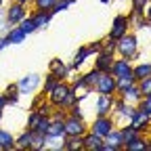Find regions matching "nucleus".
<instances>
[{
	"label": "nucleus",
	"mask_w": 151,
	"mask_h": 151,
	"mask_svg": "<svg viewBox=\"0 0 151 151\" xmlns=\"http://www.w3.org/2000/svg\"><path fill=\"white\" fill-rule=\"evenodd\" d=\"M116 52L120 57H124V59H130V61L139 59V40H137V36L128 32L120 40H116Z\"/></svg>",
	"instance_id": "obj_1"
},
{
	"label": "nucleus",
	"mask_w": 151,
	"mask_h": 151,
	"mask_svg": "<svg viewBox=\"0 0 151 151\" xmlns=\"http://www.w3.org/2000/svg\"><path fill=\"white\" fill-rule=\"evenodd\" d=\"M63 122H65V137H84L88 132V126H86L84 118H80V116L67 113V118Z\"/></svg>",
	"instance_id": "obj_2"
},
{
	"label": "nucleus",
	"mask_w": 151,
	"mask_h": 151,
	"mask_svg": "<svg viewBox=\"0 0 151 151\" xmlns=\"http://www.w3.org/2000/svg\"><path fill=\"white\" fill-rule=\"evenodd\" d=\"M40 82H42V78L38 73H27V76H23V78H19L17 80V88H19V94H34L36 90H38V86H40Z\"/></svg>",
	"instance_id": "obj_3"
},
{
	"label": "nucleus",
	"mask_w": 151,
	"mask_h": 151,
	"mask_svg": "<svg viewBox=\"0 0 151 151\" xmlns=\"http://www.w3.org/2000/svg\"><path fill=\"white\" fill-rule=\"evenodd\" d=\"M94 92L97 94H116L118 92V80L111 73H101L97 84H94Z\"/></svg>",
	"instance_id": "obj_4"
},
{
	"label": "nucleus",
	"mask_w": 151,
	"mask_h": 151,
	"mask_svg": "<svg viewBox=\"0 0 151 151\" xmlns=\"http://www.w3.org/2000/svg\"><path fill=\"white\" fill-rule=\"evenodd\" d=\"M4 15H6L9 25H17L21 19L27 17V6H25V4H19V2H13V0H11V4L4 6Z\"/></svg>",
	"instance_id": "obj_5"
},
{
	"label": "nucleus",
	"mask_w": 151,
	"mask_h": 151,
	"mask_svg": "<svg viewBox=\"0 0 151 151\" xmlns=\"http://www.w3.org/2000/svg\"><path fill=\"white\" fill-rule=\"evenodd\" d=\"M113 128H116V122H113L111 116H97V120H94L92 126H90V130L94 134H99L101 139H105Z\"/></svg>",
	"instance_id": "obj_6"
},
{
	"label": "nucleus",
	"mask_w": 151,
	"mask_h": 151,
	"mask_svg": "<svg viewBox=\"0 0 151 151\" xmlns=\"http://www.w3.org/2000/svg\"><path fill=\"white\" fill-rule=\"evenodd\" d=\"M69 90H71V84H67L65 80H59V84H57V86L46 94V99L52 103V107H61V103L65 101V97H67Z\"/></svg>",
	"instance_id": "obj_7"
},
{
	"label": "nucleus",
	"mask_w": 151,
	"mask_h": 151,
	"mask_svg": "<svg viewBox=\"0 0 151 151\" xmlns=\"http://www.w3.org/2000/svg\"><path fill=\"white\" fill-rule=\"evenodd\" d=\"M128 29H130V17H128V15H118L116 19H113V23H111L109 38H113V40H120L124 34H128Z\"/></svg>",
	"instance_id": "obj_8"
},
{
	"label": "nucleus",
	"mask_w": 151,
	"mask_h": 151,
	"mask_svg": "<svg viewBox=\"0 0 151 151\" xmlns=\"http://www.w3.org/2000/svg\"><path fill=\"white\" fill-rule=\"evenodd\" d=\"M120 149H124V137H122V130L120 128H113L109 134L105 137L101 151H120Z\"/></svg>",
	"instance_id": "obj_9"
},
{
	"label": "nucleus",
	"mask_w": 151,
	"mask_h": 151,
	"mask_svg": "<svg viewBox=\"0 0 151 151\" xmlns=\"http://www.w3.org/2000/svg\"><path fill=\"white\" fill-rule=\"evenodd\" d=\"M116 80L120 78H126V76H132V61L130 59H124V57H120V59H113V65H111V71H109Z\"/></svg>",
	"instance_id": "obj_10"
},
{
	"label": "nucleus",
	"mask_w": 151,
	"mask_h": 151,
	"mask_svg": "<svg viewBox=\"0 0 151 151\" xmlns=\"http://www.w3.org/2000/svg\"><path fill=\"white\" fill-rule=\"evenodd\" d=\"M113 103H116V94H99V99H97V116H111Z\"/></svg>",
	"instance_id": "obj_11"
},
{
	"label": "nucleus",
	"mask_w": 151,
	"mask_h": 151,
	"mask_svg": "<svg viewBox=\"0 0 151 151\" xmlns=\"http://www.w3.org/2000/svg\"><path fill=\"white\" fill-rule=\"evenodd\" d=\"M34 134L36 132L32 130V128H25L19 137H15V149H19V151H32V147H34Z\"/></svg>",
	"instance_id": "obj_12"
},
{
	"label": "nucleus",
	"mask_w": 151,
	"mask_h": 151,
	"mask_svg": "<svg viewBox=\"0 0 151 151\" xmlns=\"http://www.w3.org/2000/svg\"><path fill=\"white\" fill-rule=\"evenodd\" d=\"M103 141L105 139H101L99 134H94L92 130H88L86 134L82 137V149H86V151H101Z\"/></svg>",
	"instance_id": "obj_13"
},
{
	"label": "nucleus",
	"mask_w": 151,
	"mask_h": 151,
	"mask_svg": "<svg viewBox=\"0 0 151 151\" xmlns=\"http://www.w3.org/2000/svg\"><path fill=\"white\" fill-rule=\"evenodd\" d=\"M118 97H120L124 103H128V105H139V101H141V92H139L137 82L130 84L128 88H124L122 92H118Z\"/></svg>",
	"instance_id": "obj_14"
},
{
	"label": "nucleus",
	"mask_w": 151,
	"mask_h": 151,
	"mask_svg": "<svg viewBox=\"0 0 151 151\" xmlns=\"http://www.w3.org/2000/svg\"><path fill=\"white\" fill-rule=\"evenodd\" d=\"M111 65H113V55L111 52H97V59H94V69H99L101 73H109L111 71Z\"/></svg>",
	"instance_id": "obj_15"
},
{
	"label": "nucleus",
	"mask_w": 151,
	"mask_h": 151,
	"mask_svg": "<svg viewBox=\"0 0 151 151\" xmlns=\"http://www.w3.org/2000/svg\"><path fill=\"white\" fill-rule=\"evenodd\" d=\"M130 124H132V126H137V128L143 132L145 128H149V126H151V116H149L147 111H143V109L137 105V109H134V116H132Z\"/></svg>",
	"instance_id": "obj_16"
},
{
	"label": "nucleus",
	"mask_w": 151,
	"mask_h": 151,
	"mask_svg": "<svg viewBox=\"0 0 151 151\" xmlns=\"http://www.w3.org/2000/svg\"><path fill=\"white\" fill-rule=\"evenodd\" d=\"M46 137H57V139H63L65 137V122L61 118H50L48 130H46Z\"/></svg>",
	"instance_id": "obj_17"
},
{
	"label": "nucleus",
	"mask_w": 151,
	"mask_h": 151,
	"mask_svg": "<svg viewBox=\"0 0 151 151\" xmlns=\"http://www.w3.org/2000/svg\"><path fill=\"white\" fill-rule=\"evenodd\" d=\"M4 36H6L9 44H21V42H25V38H27V34L19 27V25H11Z\"/></svg>",
	"instance_id": "obj_18"
},
{
	"label": "nucleus",
	"mask_w": 151,
	"mask_h": 151,
	"mask_svg": "<svg viewBox=\"0 0 151 151\" xmlns=\"http://www.w3.org/2000/svg\"><path fill=\"white\" fill-rule=\"evenodd\" d=\"M48 69H50V73L55 76V78H59V80H65L67 76H69V67L61 59H52L50 65H48Z\"/></svg>",
	"instance_id": "obj_19"
},
{
	"label": "nucleus",
	"mask_w": 151,
	"mask_h": 151,
	"mask_svg": "<svg viewBox=\"0 0 151 151\" xmlns=\"http://www.w3.org/2000/svg\"><path fill=\"white\" fill-rule=\"evenodd\" d=\"M32 19H34V23H36L38 29H44V27L50 23L52 13H50V11H34V13H32Z\"/></svg>",
	"instance_id": "obj_20"
},
{
	"label": "nucleus",
	"mask_w": 151,
	"mask_h": 151,
	"mask_svg": "<svg viewBox=\"0 0 151 151\" xmlns=\"http://www.w3.org/2000/svg\"><path fill=\"white\" fill-rule=\"evenodd\" d=\"M92 52H90V48L88 46H80L78 48V52H76V57H73V61H71V65H69V69H80L82 67V63L88 59Z\"/></svg>",
	"instance_id": "obj_21"
},
{
	"label": "nucleus",
	"mask_w": 151,
	"mask_h": 151,
	"mask_svg": "<svg viewBox=\"0 0 151 151\" xmlns=\"http://www.w3.org/2000/svg\"><path fill=\"white\" fill-rule=\"evenodd\" d=\"M2 94H4V99H6V105H17L19 99H21V94H19V88H17V82L9 84V86L4 88Z\"/></svg>",
	"instance_id": "obj_22"
},
{
	"label": "nucleus",
	"mask_w": 151,
	"mask_h": 151,
	"mask_svg": "<svg viewBox=\"0 0 151 151\" xmlns=\"http://www.w3.org/2000/svg\"><path fill=\"white\" fill-rule=\"evenodd\" d=\"M147 76H151V63H137V65H132V78H134V82L147 78Z\"/></svg>",
	"instance_id": "obj_23"
},
{
	"label": "nucleus",
	"mask_w": 151,
	"mask_h": 151,
	"mask_svg": "<svg viewBox=\"0 0 151 151\" xmlns=\"http://www.w3.org/2000/svg\"><path fill=\"white\" fill-rule=\"evenodd\" d=\"M0 149L2 151H13L15 149V137L4 128H0Z\"/></svg>",
	"instance_id": "obj_24"
},
{
	"label": "nucleus",
	"mask_w": 151,
	"mask_h": 151,
	"mask_svg": "<svg viewBox=\"0 0 151 151\" xmlns=\"http://www.w3.org/2000/svg\"><path fill=\"white\" fill-rule=\"evenodd\" d=\"M124 149H126V151H147V139H145L143 134H139L137 139L124 143Z\"/></svg>",
	"instance_id": "obj_25"
},
{
	"label": "nucleus",
	"mask_w": 151,
	"mask_h": 151,
	"mask_svg": "<svg viewBox=\"0 0 151 151\" xmlns=\"http://www.w3.org/2000/svg\"><path fill=\"white\" fill-rule=\"evenodd\" d=\"M130 27H137V29H143V27H149L151 23L143 17V13H130Z\"/></svg>",
	"instance_id": "obj_26"
},
{
	"label": "nucleus",
	"mask_w": 151,
	"mask_h": 151,
	"mask_svg": "<svg viewBox=\"0 0 151 151\" xmlns=\"http://www.w3.org/2000/svg\"><path fill=\"white\" fill-rule=\"evenodd\" d=\"M99 76H101V71L99 69H90V71H86V73H82V80H84V86L90 90V88H94V84H97V80H99Z\"/></svg>",
	"instance_id": "obj_27"
},
{
	"label": "nucleus",
	"mask_w": 151,
	"mask_h": 151,
	"mask_svg": "<svg viewBox=\"0 0 151 151\" xmlns=\"http://www.w3.org/2000/svg\"><path fill=\"white\" fill-rule=\"evenodd\" d=\"M120 130H122L124 143H128V141H132V139H137V137L141 134V130H139L137 126H132V124H126V126H122Z\"/></svg>",
	"instance_id": "obj_28"
},
{
	"label": "nucleus",
	"mask_w": 151,
	"mask_h": 151,
	"mask_svg": "<svg viewBox=\"0 0 151 151\" xmlns=\"http://www.w3.org/2000/svg\"><path fill=\"white\" fill-rule=\"evenodd\" d=\"M48 124H50V116H40L38 118V122L34 124V132H38V134H46V130H48Z\"/></svg>",
	"instance_id": "obj_29"
},
{
	"label": "nucleus",
	"mask_w": 151,
	"mask_h": 151,
	"mask_svg": "<svg viewBox=\"0 0 151 151\" xmlns=\"http://www.w3.org/2000/svg\"><path fill=\"white\" fill-rule=\"evenodd\" d=\"M17 25L21 27V29H23V32H25L27 36H29V34H34V32H38V27H36V23H34V19H32V15H27L25 19H21V21H19Z\"/></svg>",
	"instance_id": "obj_30"
},
{
	"label": "nucleus",
	"mask_w": 151,
	"mask_h": 151,
	"mask_svg": "<svg viewBox=\"0 0 151 151\" xmlns=\"http://www.w3.org/2000/svg\"><path fill=\"white\" fill-rule=\"evenodd\" d=\"M63 149H82V137H65L63 139Z\"/></svg>",
	"instance_id": "obj_31"
},
{
	"label": "nucleus",
	"mask_w": 151,
	"mask_h": 151,
	"mask_svg": "<svg viewBox=\"0 0 151 151\" xmlns=\"http://www.w3.org/2000/svg\"><path fill=\"white\" fill-rule=\"evenodd\" d=\"M76 2V0H57V2H55V6L50 9V13L52 15H57V13H63V11H67L71 4Z\"/></svg>",
	"instance_id": "obj_32"
},
{
	"label": "nucleus",
	"mask_w": 151,
	"mask_h": 151,
	"mask_svg": "<svg viewBox=\"0 0 151 151\" xmlns=\"http://www.w3.org/2000/svg\"><path fill=\"white\" fill-rule=\"evenodd\" d=\"M57 84H59V78H55L52 73H48V76H46V80H44V86H42V94L46 97V94H48Z\"/></svg>",
	"instance_id": "obj_33"
},
{
	"label": "nucleus",
	"mask_w": 151,
	"mask_h": 151,
	"mask_svg": "<svg viewBox=\"0 0 151 151\" xmlns=\"http://www.w3.org/2000/svg\"><path fill=\"white\" fill-rule=\"evenodd\" d=\"M137 86H139L141 97H145V94H151V76H147V78L139 80V82H137Z\"/></svg>",
	"instance_id": "obj_34"
},
{
	"label": "nucleus",
	"mask_w": 151,
	"mask_h": 151,
	"mask_svg": "<svg viewBox=\"0 0 151 151\" xmlns=\"http://www.w3.org/2000/svg\"><path fill=\"white\" fill-rule=\"evenodd\" d=\"M55 2H57V0H34V9L36 11H50L52 6H55Z\"/></svg>",
	"instance_id": "obj_35"
},
{
	"label": "nucleus",
	"mask_w": 151,
	"mask_h": 151,
	"mask_svg": "<svg viewBox=\"0 0 151 151\" xmlns=\"http://www.w3.org/2000/svg\"><path fill=\"white\" fill-rule=\"evenodd\" d=\"M139 107H141L143 111H147L149 116H151V94H145V97H141V101H139Z\"/></svg>",
	"instance_id": "obj_36"
},
{
	"label": "nucleus",
	"mask_w": 151,
	"mask_h": 151,
	"mask_svg": "<svg viewBox=\"0 0 151 151\" xmlns=\"http://www.w3.org/2000/svg\"><path fill=\"white\" fill-rule=\"evenodd\" d=\"M103 50H105V52H111V55H113V52H116V40L107 36L105 40H103Z\"/></svg>",
	"instance_id": "obj_37"
},
{
	"label": "nucleus",
	"mask_w": 151,
	"mask_h": 151,
	"mask_svg": "<svg viewBox=\"0 0 151 151\" xmlns=\"http://www.w3.org/2000/svg\"><path fill=\"white\" fill-rule=\"evenodd\" d=\"M149 0H132V13H143Z\"/></svg>",
	"instance_id": "obj_38"
},
{
	"label": "nucleus",
	"mask_w": 151,
	"mask_h": 151,
	"mask_svg": "<svg viewBox=\"0 0 151 151\" xmlns=\"http://www.w3.org/2000/svg\"><path fill=\"white\" fill-rule=\"evenodd\" d=\"M40 116H42V113L34 109V111L29 113V116H27V128H34V124L38 122V118H40Z\"/></svg>",
	"instance_id": "obj_39"
},
{
	"label": "nucleus",
	"mask_w": 151,
	"mask_h": 151,
	"mask_svg": "<svg viewBox=\"0 0 151 151\" xmlns=\"http://www.w3.org/2000/svg\"><path fill=\"white\" fill-rule=\"evenodd\" d=\"M88 48H90V52H101L103 50V40H97V42H92V44H88Z\"/></svg>",
	"instance_id": "obj_40"
},
{
	"label": "nucleus",
	"mask_w": 151,
	"mask_h": 151,
	"mask_svg": "<svg viewBox=\"0 0 151 151\" xmlns=\"http://www.w3.org/2000/svg\"><path fill=\"white\" fill-rule=\"evenodd\" d=\"M6 46H9V40H6V36H4V34H0V52H2Z\"/></svg>",
	"instance_id": "obj_41"
},
{
	"label": "nucleus",
	"mask_w": 151,
	"mask_h": 151,
	"mask_svg": "<svg viewBox=\"0 0 151 151\" xmlns=\"http://www.w3.org/2000/svg\"><path fill=\"white\" fill-rule=\"evenodd\" d=\"M145 19H147V21L151 23V0L147 2V6H145Z\"/></svg>",
	"instance_id": "obj_42"
},
{
	"label": "nucleus",
	"mask_w": 151,
	"mask_h": 151,
	"mask_svg": "<svg viewBox=\"0 0 151 151\" xmlns=\"http://www.w3.org/2000/svg\"><path fill=\"white\" fill-rule=\"evenodd\" d=\"M13 2H19V4H25V6H29L34 0H13Z\"/></svg>",
	"instance_id": "obj_43"
},
{
	"label": "nucleus",
	"mask_w": 151,
	"mask_h": 151,
	"mask_svg": "<svg viewBox=\"0 0 151 151\" xmlns=\"http://www.w3.org/2000/svg\"><path fill=\"white\" fill-rule=\"evenodd\" d=\"M6 107V99H4V94H0V109H4Z\"/></svg>",
	"instance_id": "obj_44"
},
{
	"label": "nucleus",
	"mask_w": 151,
	"mask_h": 151,
	"mask_svg": "<svg viewBox=\"0 0 151 151\" xmlns=\"http://www.w3.org/2000/svg\"><path fill=\"white\" fill-rule=\"evenodd\" d=\"M147 151H151V141H147Z\"/></svg>",
	"instance_id": "obj_45"
},
{
	"label": "nucleus",
	"mask_w": 151,
	"mask_h": 151,
	"mask_svg": "<svg viewBox=\"0 0 151 151\" xmlns=\"http://www.w3.org/2000/svg\"><path fill=\"white\" fill-rule=\"evenodd\" d=\"M111 2V0H101V4H109Z\"/></svg>",
	"instance_id": "obj_46"
},
{
	"label": "nucleus",
	"mask_w": 151,
	"mask_h": 151,
	"mask_svg": "<svg viewBox=\"0 0 151 151\" xmlns=\"http://www.w3.org/2000/svg\"><path fill=\"white\" fill-rule=\"evenodd\" d=\"M2 116H4V111H2V109H0V122H2Z\"/></svg>",
	"instance_id": "obj_47"
},
{
	"label": "nucleus",
	"mask_w": 151,
	"mask_h": 151,
	"mask_svg": "<svg viewBox=\"0 0 151 151\" xmlns=\"http://www.w3.org/2000/svg\"><path fill=\"white\" fill-rule=\"evenodd\" d=\"M0 9H4V0H0Z\"/></svg>",
	"instance_id": "obj_48"
},
{
	"label": "nucleus",
	"mask_w": 151,
	"mask_h": 151,
	"mask_svg": "<svg viewBox=\"0 0 151 151\" xmlns=\"http://www.w3.org/2000/svg\"><path fill=\"white\" fill-rule=\"evenodd\" d=\"M0 151H2V149H0Z\"/></svg>",
	"instance_id": "obj_49"
}]
</instances>
